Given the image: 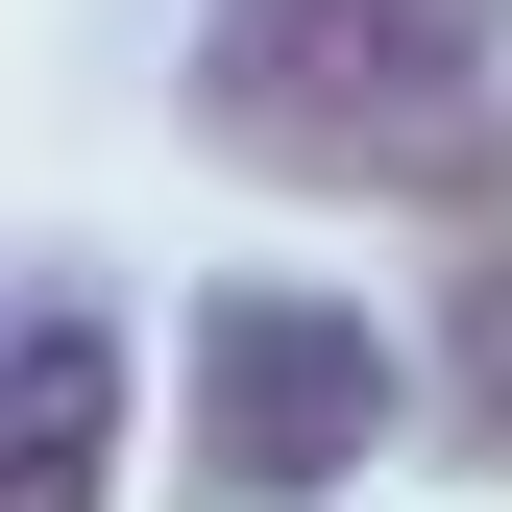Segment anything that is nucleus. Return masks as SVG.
I'll return each mask as SVG.
<instances>
[{
    "label": "nucleus",
    "mask_w": 512,
    "mask_h": 512,
    "mask_svg": "<svg viewBox=\"0 0 512 512\" xmlns=\"http://www.w3.org/2000/svg\"><path fill=\"white\" fill-rule=\"evenodd\" d=\"M196 147L269 196H512V0H220L196 25Z\"/></svg>",
    "instance_id": "1"
},
{
    "label": "nucleus",
    "mask_w": 512,
    "mask_h": 512,
    "mask_svg": "<svg viewBox=\"0 0 512 512\" xmlns=\"http://www.w3.org/2000/svg\"><path fill=\"white\" fill-rule=\"evenodd\" d=\"M171 464H196V512H317V488H366V439H391V317L366 293H317V269H220L196 317H171Z\"/></svg>",
    "instance_id": "2"
},
{
    "label": "nucleus",
    "mask_w": 512,
    "mask_h": 512,
    "mask_svg": "<svg viewBox=\"0 0 512 512\" xmlns=\"http://www.w3.org/2000/svg\"><path fill=\"white\" fill-rule=\"evenodd\" d=\"M122 488V317L98 269H0V512H98Z\"/></svg>",
    "instance_id": "3"
},
{
    "label": "nucleus",
    "mask_w": 512,
    "mask_h": 512,
    "mask_svg": "<svg viewBox=\"0 0 512 512\" xmlns=\"http://www.w3.org/2000/svg\"><path fill=\"white\" fill-rule=\"evenodd\" d=\"M439 244H464V269H439V439H464V464H512V196L439 220Z\"/></svg>",
    "instance_id": "4"
}]
</instances>
